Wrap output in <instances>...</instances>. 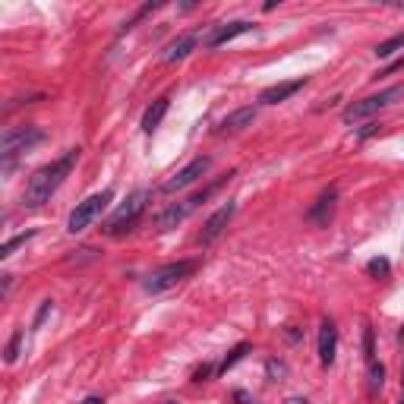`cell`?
<instances>
[{
	"label": "cell",
	"mask_w": 404,
	"mask_h": 404,
	"mask_svg": "<svg viewBox=\"0 0 404 404\" xmlns=\"http://www.w3.org/2000/svg\"><path fill=\"white\" fill-rule=\"evenodd\" d=\"M19 347H22V328H16V332L10 335V341H6V363H16L19 360Z\"/></svg>",
	"instance_id": "44dd1931"
},
{
	"label": "cell",
	"mask_w": 404,
	"mask_h": 404,
	"mask_svg": "<svg viewBox=\"0 0 404 404\" xmlns=\"http://www.w3.org/2000/svg\"><path fill=\"white\" fill-rule=\"evenodd\" d=\"M38 142H44V130L35 123L25 126H6L4 136H0V158H4V170L13 168V158L22 155V152L35 149Z\"/></svg>",
	"instance_id": "277c9868"
},
{
	"label": "cell",
	"mask_w": 404,
	"mask_h": 404,
	"mask_svg": "<svg viewBox=\"0 0 404 404\" xmlns=\"http://www.w3.org/2000/svg\"><path fill=\"white\" fill-rule=\"evenodd\" d=\"M234 401H237V404H256V398H252L246 389H237V391H234Z\"/></svg>",
	"instance_id": "484cf974"
},
{
	"label": "cell",
	"mask_w": 404,
	"mask_h": 404,
	"mask_svg": "<svg viewBox=\"0 0 404 404\" xmlns=\"http://www.w3.org/2000/svg\"><path fill=\"white\" fill-rule=\"evenodd\" d=\"M35 234H38V231H35V227H32V231H25V234H16V237H10L4 246H0V259H10L13 252H16L19 246H25V243H29V240L35 237Z\"/></svg>",
	"instance_id": "d6986e66"
},
{
	"label": "cell",
	"mask_w": 404,
	"mask_h": 404,
	"mask_svg": "<svg viewBox=\"0 0 404 404\" xmlns=\"http://www.w3.org/2000/svg\"><path fill=\"white\" fill-rule=\"evenodd\" d=\"M199 265H202V259H177V262H168V265H161V269H155L152 275H145L142 288L149 290V294H161V290L180 284L183 278H189Z\"/></svg>",
	"instance_id": "5b68a950"
},
{
	"label": "cell",
	"mask_w": 404,
	"mask_h": 404,
	"mask_svg": "<svg viewBox=\"0 0 404 404\" xmlns=\"http://www.w3.org/2000/svg\"><path fill=\"white\" fill-rule=\"evenodd\" d=\"M76 161H79V149H67L60 158H54V161L44 164V168H38L22 189V206L25 208L44 206V202L60 189V183L69 177V170L76 168Z\"/></svg>",
	"instance_id": "6da1fadb"
},
{
	"label": "cell",
	"mask_w": 404,
	"mask_h": 404,
	"mask_svg": "<svg viewBox=\"0 0 404 404\" xmlns=\"http://www.w3.org/2000/svg\"><path fill=\"white\" fill-rule=\"evenodd\" d=\"M401 404H404V401H401Z\"/></svg>",
	"instance_id": "d6a6232c"
},
{
	"label": "cell",
	"mask_w": 404,
	"mask_h": 404,
	"mask_svg": "<svg viewBox=\"0 0 404 404\" xmlns=\"http://www.w3.org/2000/svg\"><path fill=\"white\" fill-rule=\"evenodd\" d=\"M234 212H237V202L234 199H227L224 206L218 208V212H212L206 218V224H202V234H199V243L202 246H208V243H215V240L224 234V227L231 224V218H234Z\"/></svg>",
	"instance_id": "9c48e42d"
},
{
	"label": "cell",
	"mask_w": 404,
	"mask_h": 404,
	"mask_svg": "<svg viewBox=\"0 0 404 404\" xmlns=\"http://www.w3.org/2000/svg\"><path fill=\"white\" fill-rule=\"evenodd\" d=\"M363 354H366V360L372 363V328L370 325L363 328Z\"/></svg>",
	"instance_id": "603a6c76"
},
{
	"label": "cell",
	"mask_w": 404,
	"mask_h": 404,
	"mask_svg": "<svg viewBox=\"0 0 404 404\" xmlns=\"http://www.w3.org/2000/svg\"><path fill=\"white\" fill-rule=\"evenodd\" d=\"M379 126H382V123H366L363 130H357V139H366V136H372V133H376Z\"/></svg>",
	"instance_id": "83f0119b"
},
{
	"label": "cell",
	"mask_w": 404,
	"mask_h": 404,
	"mask_svg": "<svg viewBox=\"0 0 404 404\" xmlns=\"http://www.w3.org/2000/svg\"><path fill=\"white\" fill-rule=\"evenodd\" d=\"M398 98H404V86H389V88H382V92H376V95H366V98H360V101H351L341 117H344V123H357V120L372 117V114H379L382 107L395 105Z\"/></svg>",
	"instance_id": "8992f818"
},
{
	"label": "cell",
	"mask_w": 404,
	"mask_h": 404,
	"mask_svg": "<svg viewBox=\"0 0 404 404\" xmlns=\"http://www.w3.org/2000/svg\"><path fill=\"white\" fill-rule=\"evenodd\" d=\"M246 32H252L250 19H234V22H227V25H215V32L206 38V48H221V44L234 41V38L246 35Z\"/></svg>",
	"instance_id": "8fae6325"
},
{
	"label": "cell",
	"mask_w": 404,
	"mask_h": 404,
	"mask_svg": "<svg viewBox=\"0 0 404 404\" xmlns=\"http://www.w3.org/2000/svg\"><path fill=\"white\" fill-rule=\"evenodd\" d=\"M382 382H385V366L372 360V363H370V391H372V395L382 389Z\"/></svg>",
	"instance_id": "7402d4cb"
},
{
	"label": "cell",
	"mask_w": 404,
	"mask_h": 404,
	"mask_svg": "<svg viewBox=\"0 0 404 404\" xmlns=\"http://www.w3.org/2000/svg\"><path fill=\"white\" fill-rule=\"evenodd\" d=\"M149 202H152V189H136V193H130L123 206H120L117 212L107 218L105 234H107V237H120V234L133 231V227L142 221V215H145V208H149Z\"/></svg>",
	"instance_id": "3957f363"
},
{
	"label": "cell",
	"mask_w": 404,
	"mask_h": 404,
	"mask_svg": "<svg viewBox=\"0 0 404 404\" xmlns=\"http://www.w3.org/2000/svg\"><path fill=\"white\" fill-rule=\"evenodd\" d=\"M164 404H174V401H164Z\"/></svg>",
	"instance_id": "1f68e13d"
},
{
	"label": "cell",
	"mask_w": 404,
	"mask_h": 404,
	"mask_svg": "<svg viewBox=\"0 0 404 404\" xmlns=\"http://www.w3.org/2000/svg\"><path fill=\"white\" fill-rule=\"evenodd\" d=\"M168 107H170V98L168 95H161V98H155L149 107H145V114H142V133H155L158 126H161V120H164V114H168Z\"/></svg>",
	"instance_id": "9a60e30c"
},
{
	"label": "cell",
	"mask_w": 404,
	"mask_h": 404,
	"mask_svg": "<svg viewBox=\"0 0 404 404\" xmlns=\"http://www.w3.org/2000/svg\"><path fill=\"white\" fill-rule=\"evenodd\" d=\"M389 271H391V262L385 256H376L366 262V275H372V278H385Z\"/></svg>",
	"instance_id": "ffe728a7"
},
{
	"label": "cell",
	"mask_w": 404,
	"mask_h": 404,
	"mask_svg": "<svg viewBox=\"0 0 404 404\" xmlns=\"http://www.w3.org/2000/svg\"><path fill=\"white\" fill-rule=\"evenodd\" d=\"M50 309H54V300H44V303H41V309H38V316H35V328L41 325V322H44V316H48Z\"/></svg>",
	"instance_id": "4316f807"
},
{
	"label": "cell",
	"mask_w": 404,
	"mask_h": 404,
	"mask_svg": "<svg viewBox=\"0 0 404 404\" xmlns=\"http://www.w3.org/2000/svg\"><path fill=\"white\" fill-rule=\"evenodd\" d=\"M335 354H338V325H335V319H328V316H325L322 325H319V363L332 366Z\"/></svg>",
	"instance_id": "30bf717a"
},
{
	"label": "cell",
	"mask_w": 404,
	"mask_h": 404,
	"mask_svg": "<svg viewBox=\"0 0 404 404\" xmlns=\"http://www.w3.org/2000/svg\"><path fill=\"white\" fill-rule=\"evenodd\" d=\"M212 372H215V366H212V363H202L199 370L193 372V382H206V379L212 376Z\"/></svg>",
	"instance_id": "d4e9b609"
},
{
	"label": "cell",
	"mask_w": 404,
	"mask_h": 404,
	"mask_svg": "<svg viewBox=\"0 0 404 404\" xmlns=\"http://www.w3.org/2000/svg\"><path fill=\"white\" fill-rule=\"evenodd\" d=\"M252 120H256V107L246 105V107H237V111H231L224 120H221L218 133L224 136V133H240L246 130V126H252Z\"/></svg>",
	"instance_id": "4fadbf2b"
},
{
	"label": "cell",
	"mask_w": 404,
	"mask_h": 404,
	"mask_svg": "<svg viewBox=\"0 0 404 404\" xmlns=\"http://www.w3.org/2000/svg\"><path fill=\"white\" fill-rule=\"evenodd\" d=\"M284 404H309V401H307V398H297V395H294V398H288Z\"/></svg>",
	"instance_id": "4dcf8cb0"
},
{
	"label": "cell",
	"mask_w": 404,
	"mask_h": 404,
	"mask_svg": "<svg viewBox=\"0 0 404 404\" xmlns=\"http://www.w3.org/2000/svg\"><path fill=\"white\" fill-rule=\"evenodd\" d=\"M196 41H199V35L196 32H187V35H180V38H174V41L164 48V60L168 63H177V60H183V57L189 54V50L196 48Z\"/></svg>",
	"instance_id": "2e32d148"
},
{
	"label": "cell",
	"mask_w": 404,
	"mask_h": 404,
	"mask_svg": "<svg viewBox=\"0 0 404 404\" xmlns=\"http://www.w3.org/2000/svg\"><path fill=\"white\" fill-rule=\"evenodd\" d=\"M111 199H114V189H101V193H95V196H88V199L76 202V208L69 212V218H67V231L69 234H82L101 212H105Z\"/></svg>",
	"instance_id": "52a82bcc"
},
{
	"label": "cell",
	"mask_w": 404,
	"mask_h": 404,
	"mask_svg": "<svg viewBox=\"0 0 404 404\" xmlns=\"http://www.w3.org/2000/svg\"><path fill=\"white\" fill-rule=\"evenodd\" d=\"M398 69H404V57H398V60L391 63V67L385 69V73H379V76H391V73H398Z\"/></svg>",
	"instance_id": "f1b7e54d"
},
{
	"label": "cell",
	"mask_w": 404,
	"mask_h": 404,
	"mask_svg": "<svg viewBox=\"0 0 404 404\" xmlns=\"http://www.w3.org/2000/svg\"><path fill=\"white\" fill-rule=\"evenodd\" d=\"M208 168H212V158L202 155V158H193V161L187 164V168H180L174 177H170L168 183L161 187V193H180V189H187L189 183H196L199 177L208 174Z\"/></svg>",
	"instance_id": "ba28073f"
},
{
	"label": "cell",
	"mask_w": 404,
	"mask_h": 404,
	"mask_svg": "<svg viewBox=\"0 0 404 404\" xmlns=\"http://www.w3.org/2000/svg\"><path fill=\"white\" fill-rule=\"evenodd\" d=\"M234 177V170L231 174H224V177H218L215 183H208V187H202L199 193H193V196H187V199H180V202H174V206H168L164 212H158L155 215V227L158 231H170V227H177V224H183V221L189 218V215L196 212V208H202V202H208V196H215L221 187H224L227 180Z\"/></svg>",
	"instance_id": "7a4b0ae2"
},
{
	"label": "cell",
	"mask_w": 404,
	"mask_h": 404,
	"mask_svg": "<svg viewBox=\"0 0 404 404\" xmlns=\"http://www.w3.org/2000/svg\"><path fill=\"white\" fill-rule=\"evenodd\" d=\"M284 372H288V366H284L281 360L271 357V360H269V376H271V379H278V376H284Z\"/></svg>",
	"instance_id": "cb8c5ba5"
},
{
	"label": "cell",
	"mask_w": 404,
	"mask_h": 404,
	"mask_svg": "<svg viewBox=\"0 0 404 404\" xmlns=\"http://www.w3.org/2000/svg\"><path fill=\"white\" fill-rule=\"evenodd\" d=\"M307 86V76H300V79H290V82H278V86H269L259 92V105H278V101H288L294 92H300V88Z\"/></svg>",
	"instance_id": "7c38bea8"
},
{
	"label": "cell",
	"mask_w": 404,
	"mask_h": 404,
	"mask_svg": "<svg viewBox=\"0 0 404 404\" xmlns=\"http://www.w3.org/2000/svg\"><path fill=\"white\" fill-rule=\"evenodd\" d=\"M250 351H252V344H250V341H240L237 347H231V351L224 354V360H221V363H218V372H227L234 363H240V360H243Z\"/></svg>",
	"instance_id": "ac0fdd59"
},
{
	"label": "cell",
	"mask_w": 404,
	"mask_h": 404,
	"mask_svg": "<svg viewBox=\"0 0 404 404\" xmlns=\"http://www.w3.org/2000/svg\"><path fill=\"white\" fill-rule=\"evenodd\" d=\"M82 404H105V401H101L98 395H88V398H82Z\"/></svg>",
	"instance_id": "f546056e"
},
{
	"label": "cell",
	"mask_w": 404,
	"mask_h": 404,
	"mask_svg": "<svg viewBox=\"0 0 404 404\" xmlns=\"http://www.w3.org/2000/svg\"><path fill=\"white\" fill-rule=\"evenodd\" d=\"M335 199H338V189H325V193L316 199V206L307 212V218L313 221V224H328L332 221V212H335Z\"/></svg>",
	"instance_id": "5bb4252c"
},
{
	"label": "cell",
	"mask_w": 404,
	"mask_h": 404,
	"mask_svg": "<svg viewBox=\"0 0 404 404\" xmlns=\"http://www.w3.org/2000/svg\"><path fill=\"white\" fill-rule=\"evenodd\" d=\"M398 50H404V32H398V35H391V38H385V41H379L376 48H372V54H376L379 60H385V57L398 54Z\"/></svg>",
	"instance_id": "e0dca14e"
}]
</instances>
